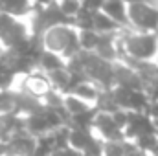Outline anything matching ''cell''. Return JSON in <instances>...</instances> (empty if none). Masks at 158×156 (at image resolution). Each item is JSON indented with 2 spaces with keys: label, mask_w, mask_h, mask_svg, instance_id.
<instances>
[{
  "label": "cell",
  "mask_w": 158,
  "mask_h": 156,
  "mask_svg": "<svg viewBox=\"0 0 158 156\" xmlns=\"http://www.w3.org/2000/svg\"><path fill=\"white\" fill-rule=\"evenodd\" d=\"M26 130V119L17 114L0 116V143H7L15 134Z\"/></svg>",
  "instance_id": "30bf717a"
},
{
  "label": "cell",
  "mask_w": 158,
  "mask_h": 156,
  "mask_svg": "<svg viewBox=\"0 0 158 156\" xmlns=\"http://www.w3.org/2000/svg\"><path fill=\"white\" fill-rule=\"evenodd\" d=\"M123 149H125V156H149L147 153H142L132 142H125L123 143Z\"/></svg>",
  "instance_id": "f1b7e54d"
},
{
  "label": "cell",
  "mask_w": 158,
  "mask_h": 156,
  "mask_svg": "<svg viewBox=\"0 0 158 156\" xmlns=\"http://www.w3.org/2000/svg\"><path fill=\"white\" fill-rule=\"evenodd\" d=\"M28 37H30V31L24 22L0 11V42H2L4 50H11V48L19 46Z\"/></svg>",
  "instance_id": "5b68a950"
},
{
  "label": "cell",
  "mask_w": 158,
  "mask_h": 156,
  "mask_svg": "<svg viewBox=\"0 0 158 156\" xmlns=\"http://www.w3.org/2000/svg\"><path fill=\"white\" fill-rule=\"evenodd\" d=\"M149 97L143 90H134L131 94V101H129V112H147L149 109Z\"/></svg>",
  "instance_id": "ac0fdd59"
},
{
  "label": "cell",
  "mask_w": 158,
  "mask_h": 156,
  "mask_svg": "<svg viewBox=\"0 0 158 156\" xmlns=\"http://www.w3.org/2000/svg\"><path fill=\"white\" fill-rule=\"evenodd\" d=\"M50 90H52V84L48 81V76L40 70H35V72L24 76L22 84H20V92H24L28 96H33L37 99H42Z\"/></svg>",
  "instance_id": "ba28073f"
},
{
  "label": "cell",
  "mask_w": 158,
  "mask_h": 156,
  "mask_svg": "<svg viewBox=\"0 0 158 156\" xmlns=\"http://www.w3.org/2000/svg\"><path fill=\"white\" fill-rule=\"evenodd\" d=\"M66 68V63L61 55L57 53H52V51H44L42 57L39 61V70L44 74H50V72H55V70H63Z\"/></svg>",
  "instance_id": "5bb4252c"
},
{
  "label": "cell",
  "mask_w": 158,
  "mask_h": 156,
  "mask_svg": "<svg viewBox=\"0 0 158 156\" xmlns=\"http://www.w3.org/2000/svg\"><path fill=\"white\" fill-rule=\"evenodd\" d=\"M151 156H158V143H156V147L153 149V153H151Z\"/></svg>",
  "instance_id": "1f68e13d"
},
{
  "label": "cell",
  "mask_w": 158,
  "mask_h": 156,
  "mask_svg": "<svg viewBox=\"0 0 158 156\" xmlns=\"http://www.w3.org/2000/svg\"><path fill=\"white\" fill-rule=\"evenodd\" d=\"M156 64H158V63H156Z\"/></svg>",
  "instance_id": "e575fe53"
},
{
  "label": "cell",
  "mask_w": 158,
  "mask_h": 156,
  "mask_svg": "<svg viewBox=\"0 0 158 156\" xmlns=\"http://www.w3.org/2000/svg\"><path fill=\"white\" fill-rule=\"evenodd\" d=\"M123 143H118V142H103V153H101V156H125Z\"/></svg>",
  "instance_id": "4316f807"
},
{
  "label": "cell",
  "mask_w": 158,
  "mask_h": 156,
  "mask_svg": "<svg viewBox=\"0 0 158 156\" xmlns=\"http://www.w3.org/2000/svg\"><path fill=\"white\" fill-rule=\"evenodd\" d=\"M83 74L88 77L90 83L98 84L101 90H112V64L105 59H101L96 51H79L77 53Z\"/></svg>",
  "instance_id": "277c9868"
},
{
  "label": "cell",
  "mask_w": 158,
  "mask_h": 156,
  "mask_svg": "<svg viewBox=\"0 0 158 156\" xmlns=\"http://www.w3.org/2000/svg\"><path fill=\"white\" fill-rule=\"evenodd\" d=\"M52 142H53V153L55 151H64L70 147V129L68 127H61L53 132H50Z\"/></svg>",
  "instance_id": "d6986e66"
},
{
  "label": "cell",
  "mask_w": 158,
  "mask_h": 156,
  "mask_svg": "<svg viewBox=\"0 0 158 156\" xmlns=\"http://www.w3.org/2000/svg\"><path fill=\"white\" fill-rule=\"evenodd\" d=\"M112 116V121H114V125L118 127L119 130H123L125 127H127V117H129V112H125V110H116L114 114H110Z\"/></svg>",
  "instance_id": "83f0119b"
},
{
  "label": "cell",
  "mask_w": 158,
  "mask_h": 156,
  "mask_svg": "<svg viewBox=\"0 0 158 156\" xmlns=\"http://www.w3.org/2000/svg\"><path fill=\"white\" fill-rule=\"evenodd\" d=\"M52 156H83V153H77V151H74V149H64V151H55V153H52Z\"/></svg>",
  "instance_id": "f546056e"
},
{
  "label": "cell",
  "mask_w": 158,
  "mask_h": 156,
  "mask_svg": "<svg viewBox=\"0 0 158 156\" xmlns=\"http://www.w3.org/2000/svg\"><path fill=\"white\" fill-rule=\"evenodd\" d=\"M94 31L99 33V35H103V33H119L121 28H119L116 22H112L105 13L98 11L94 15Z\"/></svg>",
  "instance_id": "2e32d148"
},
{
  "label": "cell",
  "mask_w": 158,
  "mask_h": 156,
  "mask_svg": "<svg viewBox=\"0 0 158 156\" xmlns=\"http://www.w3.org/2000/svg\"><path fill=\"white\" fill-rule=\"evenodd\" d=\"M123 53L134 61H155L158 57V33H136L132 30H123L119 33Z\"/></svg>",
  "instance_id": "6da1fadb"
},
{
  "label": "cell",
  "mask_w": 158,
  "mask_h": 156,
  "mask_svg": "<svg viewBox=\"0 0 158 156\" xmlns=\"http://www.w3.org/2000/svg\"><path fill=\"white\" fill-rule=\"evenodd\" d=\"M0 51H2V50H0ZM13 81H15V74L0 61V90H11Z\"/></svg>",
  "instance_id": "d4e9b609"
},
{
  "label": "cell",
  "mask_w": 158,
  "mask_h": 156,
  "mask_svg": "<svg viewBox=\"0 0 158 156\" xmlns=\"http://www.w3.org/2000/svg\"><path fill=\"white\" fill-rule=\"evenodd\" d=\"M112 84L114 88H127V90H143V81L140 76L129 68L127 64L116 61L112 64Z\"/></svg>",
  "instance_id": "52a82bcc"
},
{
  "label": "cell",
  "mask_w": 158,
  "mask_h": 156,
  "mask_svg": "<svg viewBox=\"0 0 158 156\" xmlns=\"http://www.w3.org/2000/svg\"><path fill=\"white\" fill-rule=\"evenodd\" d=\"M156 63H158V57H156Z\"/></svg>",
  "instance_id": "836d02e7"
},
{
  "label": "cell",
  "mask_w": 158,
  "mask_h": 156,
  "mask_svg": "<svg viewBox=\"0 0 158 156\" xmlns=\"http://www.w3.org/2000/svg\"><path fill=\"white\" fill-rule=\"evenodd\" d=\"M101 13H105L112 22H116L121 30H131L129 17H127V4L119 0H109L101 4Z\"/></svg>",
  "instance_id": "8fae6325"
},
{
  "label": "cell",
  "mask_w": 158,
  "mask_h": 156,
  "mask_svg": "<svg viewBox=\"0 0 158 156\" xmlns=\"http://www.w3.org/2000/svg\"><path fill=\"white\" fill-rule=\"evenodd\" d=\"M53 153V142H52V136L50 134H44L37 138V145H35V151L31 156H52Z\"/></svg>",
  "instance_id": "cb8c5ba5"
},
{
  "label": "cell",
  "mask_w": 158,
  "mask_h": 156,
  "mask_svg": "<svg viewBox=\"0 0 158 156\" xmlns=\"http://www.w3.org/2000/svg\"><path fill=\"white\" fill-rule=\"evenodd\" d=\"M155 132H156V129L153 125V119L147 116L145 112H129L127 127L123 129V134H125L127 142H134L138 136L155 134Z\"/></svg>",
  "instance_id": "8992f818"
},
{
  "label": "cell",
  "mask_w": 158,
  "mask_h": 156,
  "mask_svg": "<svg viewBox=\"0 0 158 156\" xmlns=\"http://www.w3.org/2000/svg\"><path fill=\"white\" fill-rule=\"evenodd\" d=\"M132 143H134L142 153L151 154L153 149L156 147V143H158V132H155V134H143V136H138Z\"/></svg>",
  "instance_id": "7402d4cb"
},
{
  "label": "cell",
  "mask_w": 158,
  "mask_h": 156,
  "mask_svg": "<svg viewBox=\"0 0 158 156\" xmlns=\"http://www.w3.org/2000/svg\"><path fill=\"white\" fill-rule=\"evenodd\" d=\"M15 114V90H0V116Z\"/></svg>",
  "instance_id": "603a6c76"
},
{
  "label": "cell",
  "mask_w": 158,
  "mask_h": 156,
  "mask_svg": "<svg viewBox=\"0 0 158 156\" xmlns=\"http://www.w3.org/2000/svg\"><path fill=\"white\" fill-rule=\"evenodd\" d=\"M94 109L98 112H101V114H114L116 110H119L116 101H114L112 90H101L99 92V97L94 103Z\"/></svg>",
  "instance_id": "9a60e30c"
},
{
  "label": "cell",
  "mask_w": 158,
  "mask_h": 156,
  "mask_svg": "<svg viewBox=\"0 0 158 156\" xmlns=\"http://www.w3.org/2000/svg\"><path fill=\"white\" fill-rule=\"evenodd\" d=\"M131 30L136 33H158V2L134 0L127 4Z\"/></svg>",
  "instance_id": "3957f363"
},
{
  "label": "cell",
  "mask_w": 158,
  "mask_h": 156,
  "mask_svg": "<svg viewBox=\"0 0 158 156\" xmlns=\"http://www.w3.org/2000/svg\"><path fill=\"white\" fill-rule=\"evenodd\" d=\"M77 39H79L81 51H96L99 33H96L94 30H88V31H77Z\"/></svg>",
  "instance_id": "ffe728a7"
},
{
  "label": "cell",
  "mask_w": 158,
  "mask_h": 156,
  "mask_svg": "<svg viewBox=\"0 0 158 156\" xmlns=\"http://www.w3.org/2000/svg\"><path fill=\"white\" fill-rule=\"evenodd\" d=\"M46 76H48V81H50L52 88L57 90L59 94H63V92L66 90L68 83H70V72H68L66 68H63V70H55V72H50V74H46Z\"/></svg>",
  "instance_id": "e0dca14e"
},
{
  "label": "cell",
  "mask_w": 158,
  "mask_h": 156,
  "mask_svg": "<svg viewBox=\"0 0 158 156\" xmlns=\"http://www.w3.org/2000/svg\"><path fill=\"white\" fill-rule=\"evenodd\" d=\"M35 145H37V138L22 130L6 143V156H31L35 151Z\"/></svg>",
  "instance_id": "9c48e42d"
},
{
  "label": "cell",
  "mask_w": 158,
  "mask_h": 156,
  "mask_svg": "<svg viewBox=\"0 0 158 156\" xmlns=\"http://www.w3.org/2000/svg\"><path fill=\"white\" fill-rule=\"evenodd\" d=\"M42 101L33 97V96H28L20 90H15V114L22 117H28L31 114H37L39 110H42Z\"/></svg>",
  "instance_id": "7c38bea8"
},
{
  "label": "cell",
  "mask_w": 158,
  "mask_h": 156,
  "mask_svg": "<svg viewBox=\"0 0 158 156\" xmlns=\"http://www.w3.org/2000/svg\"><path fill=\"white\" fill-rule=\"evenodd\" d=\"M42 40H44L46 51L57 53V55H61L64 61L76 57L79 51H81L77 31H76L74 28H70V26H57V28L48 30V31L42 35Z\"/></svg>",
  "instance_id": "7a4b0ae2"
},
{
  "label": "cell",
  "mask_w": 158,
  "mask_h": 156,
  "mask_svg": "<svg viewBox=\"0 0 158 156\" xmlns=\"http://www.w3.org/2000/svg\"><path fill=\"white\" fill-rule=\"evenodd\" d=\"M0 156H6V143H0Z\"/></svg>",
  "instance_id": "4dcf8cb0"
},
{
  "label": "cell",
  "mask_w": 158,
  "mask_h": 156,
  "mask_svg": "<svg viewBox=\"0 0 158 156\" xmlns=\"http://www.w3.org/2000/svg\"><path fill=\"white\" fill-rule=\"evenodd\" d=\"M99 92H101V88H99L98 84H94V83L86 81V83L79 84L77 88L72 92V96H76L77 99H81V101H85V103H88V105H92V107H94L96 99L99 97Z\"/></svg>",
  "instance_id": "4fadbf2b"
},
{
  "label": "cell",
  "mask_w": 158,
  "mask_h": 156,
  "mask_svg": "<svg viewBox=\"0 0 158 156\" xmlns=\"http://www.w3.org/2000/svg\"><path fill=\"white\" fill-rule=\"evenodd\" d=\"M59 9H61V13H63L64 17L74 18L79 13V9H81V2H77V0H64V2H59Z\"/></svg>",
  "instance_id": "484cf974"
},
{
  "label": "cell",
  "mask_w": 158,
  "mask_h": 156,
  "mask_svg": "<svg viewBox=\"0 0 158 156\" xmlns=\"http://www.w3.org/2000/svg\"><path fill=\"white\" fill-rule=\"evenodd\" d=\"M83 156H96V154H83Z\"/></svg>",
  "instance_id": "d6a6232c"
},
{
  "label": "cell",
  "mask_w": 158,
  "mask_h": 156,
  "mask_svg": "<svg viewBox=\"0 0 158 156\" xmlns=\"http://www.w3.org/2000/svg\"><path fill=\"white\" fill-rule=\"evenodd\" d=\"M90 107H92V105H88V103H85V101L77 99L76 96H66V97H64V110L70 114V117L86 112Z\"/></svg>",
  "instance_id": "44dd1931"
}]
</instances>
